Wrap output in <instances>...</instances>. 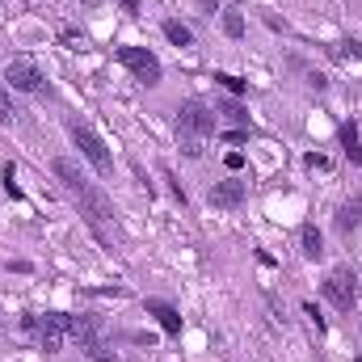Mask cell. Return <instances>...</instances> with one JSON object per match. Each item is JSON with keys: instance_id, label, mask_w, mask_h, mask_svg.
<instances>
[{"instance_id": "obj_1", "label": "cell", "mask_w": 362, "mask_h": 362, "mask_svg": "<svg viewBox=\"0 0 362 362\" xmlns=\"http://www.w3.org/2000/svg\"><path fill=\"white\" fill-rule=\"evenodd\" d=\"M51 169H55V177L64 181V189H68V194L81 202V215L89 219V228L101 236V240H110V228H118V211H114L110 194H105L101 185H93V181L85 177V173H81V169H76L68 156H59Z\"/></svg>"}, {"instance_id": "obj_2", "label": "cell", "mask_w": 362, "mask_h": 362, "mask_svg": "<svg viewBox=\"0 0 362 362\" xmlns=\"http://www.w3.org/2000/svg\"><path fill=\"white\" fill-rule=\"evenodd\" d=\"M215 122H219V114L206 101H185L181 105L177 110V139H181V148H185V156H198L202 152V139L215 135Z\"/></svg>"}, {"instance_id": "obj_3", "label": "cell", "mask_w": 362, "mask_h": 362, "mask_svg": "<svg viewBox=\"0 0 362 362\" xmlns=\"http://www.w3.org/2000/svg\"><path fill=\"white\" fill-rule=\"evenodd\" d=\"M114 55H118V64H122V68H127L139 85H148V89H152V85H160L165 68H160V59H156L148 47H118Z\"/></svg>"}, {"instance_id": "obj_4", "label": "cell", "mask_w": 362, "mask_h": 362, "mask_svg": "<svg viewBox=\"0 0 362 362\" xmlns=\"http://www.w3.org/2000/svg\"><path fill=\"white\" fill-rule=\"evenodd\" d=\"M72 139H76V148L85 152V160H89L101 177H110V173H114V160H110V152H105V144H101V135H97L93 127L72 122Z\"/></svg>"}, {"instance_id": "obj_5", "label": "cell", "mask_w": 362, "mask_h": 362, "mask_svg": "<svg viewBox=\"0 0 362 362\" xmlns=\"http://www.w3.org/2000/svg\"><path fill=\"white\" fill-rule=\"evenodd\" d=\"M4 85L17 93H42V72L30 64V59H8V68H4Z\"/></svg>"}, {"instance_id": "obj_6", "label": "cell", "mask_w": 362, "mask_h": 362, "mask_svg": "<svg viewBox=\"0 0 362 362\" xmlns=\"http://www.w3.org/2000/svg\"><path fill=\"white\" fill-rule=\"evenodd\" d=\"M325 299L333 303V308H341V312H350L354 308V274L350 270H333L325 278Z\"/></svg>"}, {"instance_id": "obj_7", "label": "cell", "mask_w": 362, "mask_h": 362, "mask_svg": "<svg viewBox=\"0 0 362 362\" xmlns=\"http://www.w3.org/2000/svg\"><path fill=\"white\" fill-rule=\"evenodd\" d=\"M68 312H47L42 320H38V329H42V350L47 354H59V346H64V333H68Z\"/></svg>"}, {"instance_id": "obj_8", "label": "cell", "mask_w": 362, "mask_h": 362, "mask_svg": "<svg viewBox=\"0 0 362 362\" xmlns=\"http://www.w3.org/2000/svg\"><path fill=\"white\" fill-rule=\"evenodd\" d=\"M206 198H211V206H223V211H236V206L245 202V181H240V177L215 181Z\"/></svg>"}, {"instance_id": "obj_9", "label": "cell", "mask_w": 362, "mask_h": 362, "mask_svg": "<svg viewBox=\"0 0 362 362\" xmlns=\"http://www.w3.org/2000/svg\"><path fill=\"white\" fill-rule=\"evenodd\" d=\"M358 223H362V194H354V198H346V202L337 206V215H333V228H337L341 236H350Z\"/></svg>"}, {"instance_id": "obj_10", "label": "cell", "mask_w": 362, "mask_h": 362, "mask_svg": "<svg viewBox=\"0 0 362 362\" xmlns=\"http://www.w3.org/2000/svg\"><path fill=\"white\" fill-rule=\"evenodd\" d=\"M148 312L160 320V329H165L169 337H181V316H177V308H169L165 299H148Z\"/></svg>"}, {"instance_id": "obj_11", "label": "cell", "mask_w": 362, "mask_h": 362, "mask_svg": "<svg viewBox=\"0 0 362 362\" xmlns=\"http://www.w3.org/2000/svg\"><path fill=\"white\" fill-rule=\"evenodd\" d=\"M299 253H303L308 262H320V257H325V236H320L316 223H303V232H299Z\"/></svg>"}, {"instance_id": "obj_12", "label": "cell", "mask_w": 362, "mask_h": 362, "mask_svg": "<svg viewBox=\"0 0 362 362\" xmlns=\"http://www.w3.org/2000/svg\"><path fill=\"white\" fill-rule=\"evenodd\" d=\"M337 139H341V148H346V156H350V165H358L362 169V148H358V127L354 122H346L341 131H337Z\"/></svg>"}, {"instance_id": "obj_13", "label": "cell", "mask_w": 362, "mask_h": 362, "mask_svg": "<svg viewBox=\"0 0 362 362\" xmlns=\"http://www.w3.org/2000/svg\"><path fill=\"white\" fill-rule=\"evenodd\" d=\"M160 30H165V38H169L173 47H189V42H194V34H189V25H181L177 17H169V21H165Z\"/></svg>"}, {"instance_id": "obj_14", "label": "cell", "mask_w": 362, "mask_h": 362, "mask_svg": "<svg viewBox=\"0 0 362 362\" xmlns=\"http://www.w3.org/2000/svg\"><path fill=\"white\" fill-rule=\"evenodd\" d=\"M215 114H228V118H232V122H236L240 131H253V122H249V110H245L240 101H223V105H219Z\"/></svg>"}, {"instance_id": "obj_15", "label": "cell", "mask_w": 362, "mask_h": 362, "mask_svg": "<svg viewBox=\"0 0 362 362\" xmlns=\"http://www.w3.org/2000/svg\"><path fill=\"white\" fill-rule=\"evenodd\" d=\"M17 118V105H13V93H8V85L0 81V122H13Z\"/></svg>"}, {"instance_id": "obj_16", "label": "cell", "mask_w": 362, "mask_h": 362, "mask_svg": "<svg viewBox=\"0 0 362 362\" xmlns=\"http://www.w3.org/2000/svg\"><path fill=\"white\" fill-rule=\"evenodd\" d=\"M223 34L228 38H240L245 34V17L240 13H223Z\"/></svg>"}, {"instance_id": "obj_17", "label": "cell", "mask_w": 362, "mask_h": 362, "mask_svg": "<svg viewBox=\"0 0 362 362\" xmlns=\"http://www.w3.org/2000/svg\"><path fill=\"white\" fill-rule=\"evenodd\" d=\"M4 189H8L13 198H21V185H17V169H13V165H4Z\"/></svg>"}, {"instance_id": "obj_18", "label": "cell", "mask_w": 362, "mask_h": 362, "mask_svg": "<svg viewBox=\"0 0 362 362\" xmlns=\"http://www.w3.org/2000/svg\"><path fill=\"white\" fill-rule=\"evenodd\" d=\"M337 55H350V59H362V47L354 38H346V42H337Z\"/></svg>"}, {"instance_id": "obj_19", "label": "cell", "mask_w": 362, "mask_h": 362, "mask_svg": "<svg viewBox=\"0 0 362 362\" xmlns=\"http://www.w3.org/2000/svg\"><path fill=\"white\" fill-rule=\"evenodd\" d=\"M215 81H223V89H232V93H245V81H240V76H228V72H219Z\"/></svg>"}, {"instance_id": "obj_20", "label": "cell", "mask_w": 362, "mask_h": 362, "mask_svg": "<svg viewBox=\"0 0 362 362\" xmlns=\"http://www.w3.org/2000/svg\"><path fill=\"white\" fill-rule=\"evenodd\" d=\"M223 165L236 173V169H245V156H240V152H228V156H223Z\"/></svg>"}, {"instance_id": "obj_21", "label": "cell", "mask_w": 362, "mask_h": 362, "mask_svg": "<svg viewBox=\"0 0 362 362\" xmlns=\"http://www.w3.org/2000/svg\"><path fill=\"white\" fill-rule=\"evenodd\" d=\"M303 312L312 316V325H316V329H325V320H320V312H316V303H303Z\"/></svg>"}, {"instance_id": "obj_22", "label": "cell", "mask_w": 362, "mask_h": 362, "mask_svg": "<svg viewBox=\"0 0 362 362\" xmlns=\"http://www.w3.org/2000/svg\"><path fill=\"white\" fill-rule=\"evenodd\" d=\"M223 139H228V144H245V139H249V131H228Z\"/></svg>"}, {"instance_id": "obj_23", "label": "cell", "mask_w": 362, "mask_h": 362, "mask_svg": "<svg viewBox=\"0 0 362 362\" xmlns=\"http://www.w3.org/2000/svg\"><path fill=\"white\" fill-rule=\"evenodd\" d=\"M118 4H122V13H131V17L139 13V0H118Z\"/></svg>"}, {"instance_id": "obj_24", "label": "cell", "mask_w": 362, "mask_h": 362, "mask_svg": "<svg viewBox=\"0 0 362 362\" xmlns=\"http://www.w3.org/2000/svg\"><path fill=\"white\" fill-rule=\"evenodd\" d=\"M85 4H93V0H85Z\"/></svg>"}, {"instance_id": "obj_25", "label": "cell", "mask_w": 362, "mask_h": 362, "mask_svg": "<svg viewBox=\"0 0 362 362\" xmlns=\"http://www.w3.org/2000/svg\"><path fill=\"white\" fill-rule=\"evenodd\" d=\"M354 362H362V358H354Z\"/></svg>"}]
</instances>
